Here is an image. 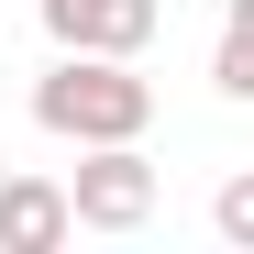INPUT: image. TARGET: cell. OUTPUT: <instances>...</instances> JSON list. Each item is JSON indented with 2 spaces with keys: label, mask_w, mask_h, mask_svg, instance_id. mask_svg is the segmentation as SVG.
Listing matches in <instances>:
<instances>
[{
  "label": "cell",
  "mask_w": 254,
  "mask_h": 254,
  "mask_svg": "<svg viewBox=\"0 0 254 254\" xmlns=\"http://www.w3.org/2000/svg\"><path fill=\"white\" fill-rule=\"evenodd\" d=\"M33 122H45L56 144H144L155 133V77L144 56H66L33 77Z\"/></svg>",
  "instance_id": "obj_1"
},
{
  "label": "cell",
  "mask_w": 254,
  "mask_h": 254,
  "mask_svg": "<svg viewBox=\"0 0 254 254\" xmlns=\"http://www.w3.org/2000/svg\"><path fill=\"white\" fill-rule=\"evenodd\" d=\"M66 221H77V232H144V221H155V155H144V144H77Z\"/></svg>",
  "instance_id": "obj_2"
},
{
  "label": "cell",
  "mask_w": 254,
  "mask_h": 254,
  "mask_svg": "<svg viewBox=\"0 0 254 254\" xmlns=\"http://www.w3.org/2000/svg\"><path fill=\"white\" fill-rule=\"evenodd\" d=\"M33 22L66 56H144L166 33V0H33Z\"/></svg>",
  "instance_id": "obj_3"
},
{
  "label": "cell",
  "mask_w": 254,
  "mask_h": 254,
  "mask_svg": "<svg viewBox=\"0 0 254 254\" xmlns=\"http://www.w3.org/2000/svg\"><path fill=\"white\" fill-rule=\"evenodd\" d=\"M56 243H77V221H66V177L0 166V254H56Z\"/></svg>",
  "instance_id": "obj_4"
},
{
  "label": "cell",
  "mask_w": 254,
  "mask_h": 254,
  "mask_svg": "<svg viewBox=\"0 0 254 254\" xmlns=\"http://www.w3.org/2000/svg\"><path fill=\"white\" fill-rule=\"evenodd\" d=\"M210 89L221 100H254V0L221 11V45H210Z\"/></svg>",
  "instance_id": "obj_5"
},
{
  "label": "cell",
  "mask_w": 254,
  "mask_h": 254,
  "mask_svg": "<svg viewBox=\"0 0 254 254\" xmlns=\"http://www.w3.org/2000/svg\"><path fill=\"white\" fill-rule=\"evenodd\" d=\"M210 221H221V243H254V177H221V199H210Z\"/></svg>",
  "instance_id": "obj_6"
}]
</instances>
